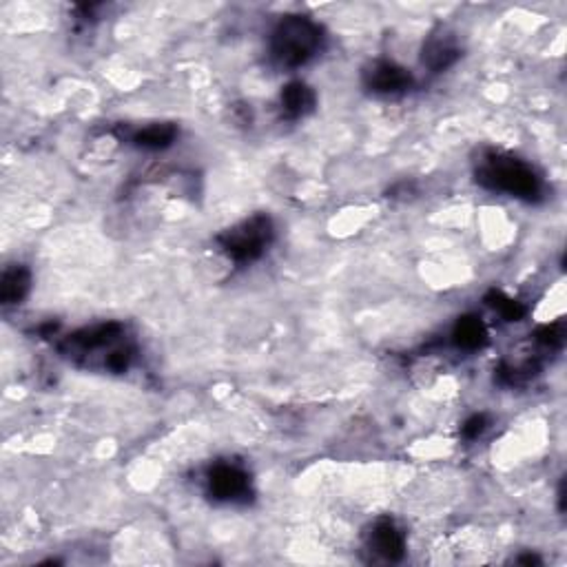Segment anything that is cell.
Masks as SVG:
<instances>
[{"mask_svg":"<svg viewBox=\"0 0 567 567\" xmlns=\"http://www.w3.org/2000/svg\"><path fill=\"white\" fill-rule=\"evenodd\" d=\"M485 428H488V417H485V414H472V417L461 425V434L466 439H476L485 432Z\"/></svg>","mask_w":567,"mask_h":567,"instance_id":"cell-16","label":"cell"},{"mask_svg":"<svg viewBox=\"0 0 567 567\" xmlns=\"http://www.w3.org/2000/svg\"><path fill=\"white\" fill-rule=\"evenodd\" d=\"M371 545L386 561H401L406 554L404 534L399 532V528L390 519H381V521L375 523L371 534Z\"/></svg>","mask_w":567,"mask_h":567,"instance_id":"cell-7","label":"cell"},{"mask_svg":"<svg viewBox=\"0 0 567 567\" xmlns=\"http://www.w3.org/2000/svg\"><path fill=\"white\" fill-rule=\"evenodd\" d=\"M459 58L461 49L457 47V42L452 40V36L448 34H432L423 45L422 60L425 67L434 71V74L450 69Z\"/></svg>","mask_w":567,"mask_h":567,"instance_id":"cell-6","label":"cell"},{"mask_svg":"<svg viewBox=\"0 0 567 567\" xmlns=\"http://www.w3.org/2000/svg\"><path fill=\"white\" fill-rule=\"evenodd\" d=\"M131 359H134V348H116L105 359V366L111 372H125L131 366Z\"/></svg>","mask_w":567,"mask_h":567,"instance_id":"cell-15","label":"cell"},{"mask_svg":"<svg viewBox=\"0 0 567 567\" xmlns=\"http://www.w3.org/2000/svg\"><path fill=\"white\" fill-rule=\"evenodd\" d=\"M122 335V326L118 321H109V324H98L92 328H83L69 337V346L80 348V351H96V348L113 344Z\"/></svg>","mask_w":567,"mask_h":567,"instance_id":"cell-8","label":"cell"},{"mask_svg":"<svg viewBox=\"0 0 567 567\" xmlns=\"http://www.w3.org/2000/svg\"><path fill=\"white\" fill-rule=\"evenodd\" d=\"M363 83L371 92L390 96V93L408 92L413 87V74L401 65L384 60V63H375L363 74Z\"/></svg>","mask_w":567,"mask_h":567,"instance_id":"cell-4","label":"cell"},{"mask_svg":"<svg viewBox=\"0 0 567 567\" xmlns=\"http://www.w3.org/2000/svg\"><path fill=\"white\" fill-rule=\"evenodd\" d=\"M519 565H541V559L536 554H526V556H519L517 559Z\"/></svg>","mask_w":567,"mask_h":567,"instance_id":"cell-17","label":"cell"},{"mask_svg":"<svg viewBox=\"0 0 567 567\" xmlns=\"http://www.w3.org/2000/svg\"><path fill=\"white\" fill-rule=\"evenodd\" d=\"M452 342L463 348V351H476V348H481L488 342V328H485V324L479 318L466 315V318H459V321L455 324Z\"/></svg>","mask_w":567,"mask_h":567,"instance_id":"cell-11","label":"cell"},{"mask_svg":"<svg viewBox=\"0 0 567 567\" xmlns=\"http://www.w3.org/2000/svg\"><path fill=\"white\" fill-rule=\"evenodd\" d=\"M559 510L561 512H565V484L563 481H561V485H559Z\"/></svg>","mask_w":567,"mask_h":567,"instance_id":"cell-18","label":"cell"},{"mask_svg":"<svg viewBox=\"0 0 567 567\" xmlns=\"http://www.w3.org/2000/svg\"><path fill=\"white\" fill-rule=\"evenodd\" d=\"M273 240V220L268 215H253L250 220H244L242 224L224 231L217 238L222 250L229 255L233 262L247 264L262 257L264 250Z\"/></svg>","mask_w":567,"mask_h":567,"instance_id":"cell-3","label":"cell"},{"mask_svg":"<svg viewBox=\"0 0 567 567\" xmlns=\"http://www.w3.org/2000/svg\"><path fill=\"white\" fill-rule=\"evenodd\" d=\"M31 286V273L25 266H12L3 273L0 280V301L4 306L21 304Z\"/></svg>","mask_w":567,"mask_h":567,"instance_id":"cell-10","label":"cell"},{"mask_svg":"<svg viewBox=\"0 0 567 567\" xmlns=\"http://www.w3.org/2000/svg\"><path fill=\"white\" fill-rule=\"evenodd\" d=\"M536 342L545 348H561L565 342V326L561 321L556 324H545L534 333Z\"/></svg>","mask_w":567,"mask_h":567,"instance_id":"cell-14","label":"cell"},{"mask_svg":"<svg viewBox=\"0 0 567 567\" xmlns=\"http://www.w3.org/2000/svg\"><path fill=\"white\" fill-rule=\"evenodd\" d=\"M485 301H488V306H493L494 310H499V313L503 315V319L508 321H521L523 315H526V306H523L521 301L512 300V297H508L501 291H490L488 295H485Z\"/></svg>","mask_w":567,"mask_h":567,"instance_id":"cell-13","label":"cell"},{"mask_svg":"<svg viewBox=\"0 0 567 567\" xmlns=\"http://www.w3.org/2000/svg\"><path fill=\"white\" fill-rule=\"evenodd\" d=\"M209 490L217 501H240L247 499L250 493V481L244 470L238 466H226L220 463L209 475Z\"/></svg>","mask_w":567,"mask_h":567,"instance_id":"cell-5","label":"cell"},{"mask_svg":"<svg viewBox=\"0 0 567 567\" xmlns=\"http://www.w3.org/2000/svg\"><path fill=\"white\" fill-rule=\"evenodd\" d=\"M476 182L490 191H503L521 200H536L541 196V179L519 158L490 153L476 171Z\"/></svg>","mask_w":567,"mask_h":567,"instance_id":"cell-2","label":"cell"},{"mask_svg":"<svg viewBox=\"0 0 567 567\" xmlns=\"http://www.w3.org/2000/svg\"><path fill=\"white\" fill-rule=\"evenodd\" d=\"M178 138V126L171 122H155V125L144 126V129L135 131L134 134V144L140 149H167L173 144V140Z\"/></svg>","mask_w":567,"mask_h":567,"instance_id":"cell-12","label":"cell"},{"mask_svg":"<svg viewBox=\"0 0 567 567\" xmlns=\"http://www.w3.org/2000/svg\"><path fill=\"white\" fill-rule=\"evenodd\" d=\"M280 102L284 116L297 120V118H304L306 113L315 109V92L304 83H288L282 89Z\"/></svg>","mask_w":567,"mask_h":567,"instance_id":"cell-9","label":"cell"},{"mask_svg":"<svg viewBox=\"0 0 567 567\" xmlns=\"http://www.w3.org/2000/svg\"><path fill=\"white\" fill-rule=\"evenodd\" d=\"M324 30L309 16H284L271 34V56L280 67L295 69L321 49Z\"/></svg>","mask_w":567,"mask_h":567,"instance_id":"cell-1","label":"cell"}]
</instances>
